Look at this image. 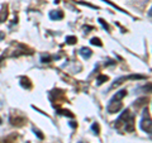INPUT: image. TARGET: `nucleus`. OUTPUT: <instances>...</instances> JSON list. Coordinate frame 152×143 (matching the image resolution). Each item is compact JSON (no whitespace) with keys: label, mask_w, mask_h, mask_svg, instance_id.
<instances>
[{"label":"nucleus","mask_w":152,"mask_h":143,"mask_svg":"<svg viewBox=\"0 0 152 143\" xmlns=\"http://www.w3.org/2000/svg\"><path fill=\"white\" fill-rule=\"evenodd\" d=\"M131 118V114H129V110H124L123 112L121 115H119V118L115 120V128H118V129H121L122 128V125H126V123H127V120Z\"/></svg>","instance_id":"nucleus-2"},{"label":"nucleus","mask_w":152,"mask_h":143,"mask_svg":"<svg viewBox=\"0 0 152 143\" xmlns=\"http://www.w3.org/2000/svg\"><path fill=\"white\" fill-rule=\"evenodd\" d=\"M141 128H142V131H145V132H147V133H151V119L150 118H143L141 120Z\"/></svg>","instance_id":"nucleus-3"},{"label":"nucleus","mask_w":152,"mask_h":143,"mask_svg":"<svg viewBox=\"0 0 152 143\" xmlns=\"http://www.w3.org/2000/svg\"><path fill=\"white\" fill-rule=\"evenodd\" d=\"M33 131H34V133H36V134L38 136V138H39V139H43V134H42V133H41L39 131L36 129V128H34V129H33Z\"/></svg>","instance_id":"nucleus-13"},{"label":"nucleus","mask_w":152,"mask_h":143,"mask_svg":"<svg viewBox=\"0 0 152 143\" xmlns=\"http://www.w3.org/2000/svg\"><path fill=\"white\" fill-rule=\"evenodd\" d=\"M51 57L50 56H42V62H51Z\"/></svg>","instance_id":"nucleus-14"},{"label":"nucleus","mask_w":152,"mask_h":143,"mask_svg":"<svg viewBox=\"0 0 152 143\" xmlns=\"http://www.w3.org/2000/svg\"><path fill=\"white\" fill-rule=\"evenodd\" d=\"M76 41H77V39H76V37H74V36H70V37L66 38V42H67L69 45H75Z\"/></svg>","instance_id":"nucleus-11"},{"label":"nucleus","mask_w":152,"mask_h":143,"mask_svg":"<svg viewBox=\"0 0 152 143\" xmlns=\"http://www.w3.org/2000/svg\"><path fill=\"white\" fill-rule=\"evenodd\" d=\"M80 55H81L84 58H89L90 56L93 55V52H91V50L90 48H86V47H83L81 50H80Z\"/></svg>","instance_id":"nucleus-6"},{"label":"nucleus","mask_w":152,"mask_h":143,"mask_svg":"<svg viewBox=\"0 0 152 143\" xmlns=\"http://www.w3.org/2000/svg\"><path fill=\"white\" fill-rule=\"evenodd\" d=\"M50 18L52 20H60V19L64 18V13L61 10H53V12L50 13Z\"/></svg>","instance_id":"nucleus-4"},{"label":"nucleus","mask_w":152,"mask_h":143,"mask_svg":"<svg viewBox=\"0 0 152 143\" xmlns=\"http://www.w3.org/2000/svg\"><path fill=\"white\" fill-rule=\"evenodd\" d=\"M126 95H127V91H126V90H121V91H118L112 99H114V100H122L123 98L126 96Z\"/></svg>","instance_id":"nucleus-7"},{"label":"nucleus","mask_w":152,"mask_h":143,"mask_svg":"<svg viewBox=\"0 0 152 143\" xmlns=\"http://www.w3.org/2000/svg\"><path fill=\"white\" fill-rule=\"evenodd\" d=\"M69 110H61V114H64V115H67L70 118H72L74 117V114H71V113H67Z\"/></svg>","instance_id":"nucleus-15"},{"label":"nucleus","mask_w":152,"mask_h":143,"mask_svg":"<svg viewBox=\"0 0 152 143\" xmlns=\"http://www.w3.org/2000/svg\"><path fill=\"white\" fill-rule=\"evenodd\" d=\"M4 37H5V33H4V32H0V41H3Z\"/></svg>","instance_id":"nucleus-17"},{"label":"nucleus","mask_w":152,"mask_h":143,"mask_svg":"<svg viewBox=\"0 0 152 143\" xmlns=\"http://www.w3.org/2000/svg\"><path fill=\"white\" fill-rule=\"evenodd\" d=\"M91 128H93V131H94L95 134H99V125L96 124V123H94V124L91 125Z\"/></svg>","instance_id":"nucleus-12"},{"label":"nucleus","mask_w":152,"mask_h":143,"mask_svg":"<svg viewBox=\"0 0 152 143\" xmlns=\"http://www.w3.org/2000/svg\"><path fill=\"white\" fill-rule=\"evenodd\" d=\"M123 107V104L121 100H114V99H110V101H109L108 104V107H107V110L108 113H110V114H114V113H118L122 109Z\"/></svg>","instance_id":"nucleus-1"},{"label":"nucleus","mask_w":152,"mask_h":143,"mask_svg":"<svg viewBox=\"0 0 152 143\" xmlns=\"http://www.w3.org/2000/svg\"><path fill=\"white\" fill-rule=\"evenodd\" d=\"M8 18V7L7 5H3L1 10H0V23H4Z\"/></svg>","instance_id":"nucleus-5"},{"label":"nucleus","mask_w":152,"mask_h":143,"mask_svg":"<svg viewBox=\"0 0 152 143\" xmlns=\"http://www.w3.org/2000/svg\"><path fill=\"white\" fill-rule=\"evenodd\" d=\"M99 22H100V23H102V24H103V27H104V28H105V29H107V31L109 29V27H108V24H105V23H104V20H103V19H99Z\"/></svg>","instance_id":"nucleus-16"},{"label":"nucleus","mask_w":152,"mask_h":143,"mask_svg":"<svg viewBox=\"0 0 152 143\" xmlns=\"http://www.w3.org/2000/svg\"><path fill=\"white\" fill-rule=\"evenodd\" d=\"M20 80H22L20 84H22L23 88H26V89H31V88H32V84L29 82V80H28L27 77H22Z\"/></svg>","instance_id":"nucleus-8"},{"label":"nucleus","mask_w":152,"mask_h":143,"mask_svg":"<svg viewBox=\"0 0 152 143\" xmlns=\"http://www.w3.org/2000/svg\"><path fill=\"white\" fill-rule=\"evenodd\" d=\"M90 43L94 45V46H98V47H102V46H103L99 38H91V41H90Z\"/></svg>","instance_id":"nucleus-9"},{"label":"nucleus","mask_w":152,"mask_h":143,"mask_svg":"<svg viewBox=\"0 0 152 143\" xmlns=\"http://www.w3.org/2000/svg\"><path fill=\"white\" fill-rule=\"evenodd\" d=\"M105 81H108V76L105 75H102L98 77V85H102L103 82H105Z\"/></svg>","instance_id":"nucleus-10"}]
</instances>
